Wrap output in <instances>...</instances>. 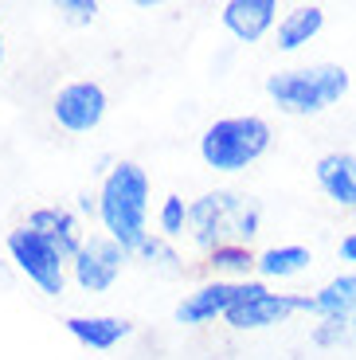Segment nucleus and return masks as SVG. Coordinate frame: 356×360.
<instances>
[{"label": "nucleus", "mask_w": 356, "mask_h": 360, "mask_svg": "<svg viewBox=\"0 0 356 360\" xmlns=\"http://www.w3.org/2000/svg\"><path fill=\"white\" fill-rule=\"evenodd\" d=\"M255 262H258V255H250V247H243V243H223V247H215V251L208 255L212 274L223 278V282L247 278L250 270H255Z\"/></svg>", "instance_id": "nucleus-17"}, {"label": "nucleus", "mask_w": 356, "mask_h": 360, "mask_svg": "<svg viewBox=\"0 0 356 360\" xmlns=\"http://www.w3.org/2000/svg\"><path fill=\"white\" fill-rule=\"evenodd\" d=\"M125 262H129V251L122 243H114L110 235H90L87 243H82V251L75 255L71 274L87 294H106L117 282Z\"/></svg>", "instance_id": "nucleus-7"}, {"label": "nucleus", "mask_w": 356, "mask_h": 360, "mask_svg": "<svg viewBox=\"0 0 356 360\" xmlns=\"http://www.w3.org/2000/svg\"><path fill=\"white\" fill-rule=\"evenodd\" d=\"M0 63H4V32H0Z\"/></svg>", "instance_id": "nucleus-23"}, {"label": "nucleus", "mask_w": 356, "mask_h": 360, "mask_svg": "<svg viewBox=\"0 0 356 360\" xmlns=\"http://www.w3.org/2000/svg\"><path fill=\"white\" fill-rule=\"evenodd\" d=\"M4 247H8V259L16 262V270L39 290V294H47V297L63 294V286H67V270H63L67 259L59 255L55 243H47L44 235L24 224V227H12Z\"/></svg>", "instance_id": "nucleus-5"}, {"label": "nucleus", "mask_w": 356, "mask_h": 360, "mask_svg": "<svg viewBox=\"0 0 356 360\" xmlns=\"http://www.w3.org/2000/svg\"><path fill=\"white\" fill-rule=\"evenodd\" d=\"M313 251L302 243H282V247H267L255 262V274L258 278H294L302 270H310Z\"/></svg>", "instance_id": "nucleus-16"}, {"label": "nucleus", "mask_w": 356, "mask_h": 360, "mask_svg": "<svg viewBox=\"0 0 356 360\" xmlns=\"http://www.w3.org/2000/svg\"><path fill=\"white\" fill-rule=\"evenodd\" d=\"M258 286H262V282H223V278L204 282V286H196L192 294L180 297L172 317H177V325H208V321H215V317H227L243 297L255 294Z\"/></svg>", "instance_id": "nucleus-6"}, {"label": "nucleus", "mask_w": 356, "mask_h": 360, "mask_svg": "<svg viewBox=\"0 0 356 360\" xmlns=\"http://www.w3.org/2000/svg\"><path fill=\"white\" fill-rule=\"evenodd\" d=\"M321 27H325V8L321 4H298L278 20L274 44L278 51H298V47H305L310 39L321 36Z\"/></svg>", "instance_id": "nucleus-15"}, {"label": "nucleus", "mask_w": 356, "mask_h": 360, "mask_svg": "<svg viewBox=\"0 0 356 360\" xmlns=\"http://www.w3.org/2000/svg\"><path fill=\"white\" fill-rule=\"evenodd\" d=\"M352 337H356V314H352Z\"/></svg>", "instance_id": "nucleus-24"}, {"label": "nucleus", "mask_w": 356, "mask_h": 360, "mask_svg": "<svg viewBox=\"0 0 356 360\" xmlns=\"http://www.w3.org/2000/svg\"><path fill=\"white\" fill-rule=\"evenodd\" d=\"M27 227L32 231H39L47 239V243H55L59 247V255L67 262H75V255L82 251V243H87V235H82V224H79V216H75L71 207H59V204H51V207H36L32 216H27Z\"/></svg>", "instance_id": "nucleus-11"}, {"label": "nucleus", "mask_w": 356, "mask_h": 360, "mask_svg": "<svg viewBox=\"0 0 356 360\" xmlns=\"http://www.w3.org/2000/svg\"><path fill=\"white\" fill-rule=\"evenodd\" d=\"M220 20L239 44H258L278 24V4L274 0H227L220 8Z\"/></svg>", "instance_id": "nucleus-10"}, {"label": "nucleus", "mask_w": 356, "mask_h": 360, "mask_svg": "<svg viewBox=\"0 0 356 360\" xmlns=\"http://www.w3.org/2000/svg\"><path fill=\"white\" fill-rule=\"evenodd\" d=\"M294 314H302V297L298 294H274V290L258 286L255 294H247L231 314L223 317V321L247 333V329H270V325H286Z\"/></svg>", "instance_id": "nucleus-9"}, {"label": "nucleus", "mask_w": 356, "mask_h": 360, "mask_svg": "<svg viewBox=\"0 0 356 360\" xmlns=\"http://www.w3.org/2000/svg\"><path fill=\"white\" fill-rule=\"evenodd\" d=\"M106 90L98 86L94 79H79V82H67V86L55 94L51 102V114L67 134H94L106 117Z\"/></svg>", "instance_id": "nucleus-8"}, {"label": "nucleus", "mask_w": 356, "mask_h": 360, "mask_svg": "<svg viewBox=\"0 0 356 360\" xmlns=\"http://www.w3.org/2000/svg\"><path fill=\"white\" fill-rule=\"evenodd\" d=\"M258 224H262V204L255 196H243V192H204L200 200L188 204V235L200 251L212 255L215 247L227 243H243L250 247V239L258 235Z\"/></svg>", "instance_id": "nucleus-2"}, {"label": "nucleus", "mask_w": 356, "mask_h": 360, "mask_svg": "<svg viewBox=\"0 0 356 360\" xmlns=\"http://www.w3.org/2000/svg\"><path fill=\"white\" fill-rule=\"evenodd\" d=\"M55 12H59L67 24H90V20L98 16V0H59Z\"/></svg>", "instance_id": "nucleus-21"}, {"label": "nucleus", "mask_w": 356, "mask_h": 360, "mask_svg": "<svg viewBox=\"0 0 356 360\" xmlns=\"http://www.w3.org/2000/svg\"><path fill=\"white\" fill-rule=\"evenodd\" d=\"M317 188L341 207H356V153H325L313 165Z\"/></svg>", "instance_id": "nucleus-12"}, {"label": "nucleus", "mask_w": 356, "mask_h": 360, "mask_svg": "<svg viewBox=\"0 0 356 360\" xmlns=\"http://www.w3.org/2000/svg\"><path fill=\"white\" fill-rule=\"evenodd\" d=\"M137 259H145V262H149V266H160V270H169V274H177V270H180V255L172 251V247L165 243V239H153V235H149V239H145V247H141V251H137Z\"/></svg>", "instance_id": "nucleus-20"}, {"label": "nucleus", "mask_w": 356, "mask_h": 360, "mask_svg": "<svg viewBox=\"0 0 356 360\" xmlns=\"http://www.w3.org/2000/svg\"><path fill=\"white\" fill-rule=\"evenodd\" d=\"M270 137H274V129L258 114L220 117L200 137V157L215 172H243L270 149Z\"/></svg>", "instance_id": "nucleus-4"}, {"label": "nucleus", "mask_w": 356, "mask_h": 360, "mask_svg": "<svg viewBox=\"0 0 356 360\" xmlns=\"http://www.w3.org/2000/svg\"><path fill=\"white\" fill-rule=\"evenodd\" d=\"M157 227L165 239H180L188 231V204L180 196H165L160 200V212H157Z\"/></svg>", "instance_id": "nucleus-18"}, {"label": "nucleus", "mask_w": 356, "mask_h": 360, "mask_svg": "<svg viewBox=\"0 0 356 360\" xmlns=\"http://www.w3.org/2000/svg\"><path fill=\"white\" fill-rule=\"evenodd\" d=\"M67 333L94 352H110L117 341H125V337L134 333V325L125 321V317H106V314L82 317V314H75V317H67Z\"/></svg>", "instance_id": "nucleus-14"}, {"label": "nucleus", "mask_w": 356, "mask_h": 360, "mask_svg": "<svg viewBox=\"0 0 356 360\" xmlns=\"http://www.w3.org/2000/svg\"><path fill=\"white\" fill-rule=\"evenodd\" d=\"M345 337H352V321H348V317H321V321L313 325V345H321V349H333V345H341Z\"/></svg>", "instance_id": "nucleus-19"}, {"label": "nucleus", "mask_w": 356, "mask_h": 360, "mask_svg": "<svg viewBox=\"0 0 356 360\" xmlns=\"http://www.w3.org/2000/svg\"><path fill=\"white\" fill-rule=\"evenodd\" d=\"M337 251H341V259H345V262H352V266H356V231H348L345 239H341Z\"/></svg>", "instance_id": "nucleus-22"}, {"label": "nucleus", "mask_w": 356, "mask_h": 360, "mask_svg": "<svg viewBox=\"0 0 356 360\" xmlns=\"http://www.w3.org/2000/svg\"><path fill=\"white\" fill-rule=\"evenodd\" d=\"M352 82H356V75H352Z\"/></svg>", "instance_id": "nucleus-25"}, {"label": "nucleus", "mask_w": 356, "mask_h": 360, "mask_svg": "<svg viewBox=\"0 0 356 360\" xmlns=\"http://www.w3.org/2000/svg\"><path fill=\"white\" fill-rule=\"evenodd\" d=\"M352 86V71L341 63H310L286 67L267 79V98L290 117H317L333 110Z\"/></svg>", "instance_id": "nucleus-3"}, {"label": "nucleus", "mask_w": 356, "mask_h": 360, "mask_svg": "<svg viewBox=\"0 0 356 360\" xmlns=\"http://www.w3.org/2000/svg\"><path fill=\"white\" fill-rule=\"evenodd\" d=\"M149 172L137 161H117L106 169L98 188V219L114 243L137 255L149 239Z\"/></svg>", "instance_id": "nucleus-1"}, {"label": "nucleus", "mask_w": 356, "mask_h": 360, "mask_svg": "<svg viewBox=\"0 0 356 360\" xmlns=\"http://www.w3.org/2000/svg\"><path fill=\"white\" fill-rule=\"evenodd\" d=\"M302 314H313L317 321L321 317H348V321H352V314H356V270H345V274L325 282L317 294L302 297Z\"/></svg>", "instance_id": "nucleus-13"}]
</instances>
